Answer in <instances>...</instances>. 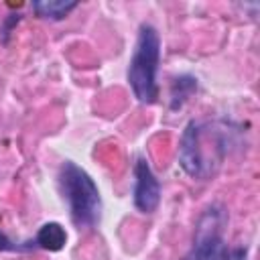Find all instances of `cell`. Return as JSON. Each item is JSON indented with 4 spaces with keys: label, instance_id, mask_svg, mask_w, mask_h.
I'll use <instances>...</instances> for the list:
<instances>
[{
    "label": "cell",
    "instance_id": "obj_1",
    "mask_svg": "<svg viewBox=\"0 0 260 260\" xmlns=\"http://www.w3.org/2000/svg\"><path fill=\"white\" fill-rule=\"evenodd\" d=\"M59 189L69 207V217L77 230H91L102 219V197L95 181L73 160L59 169Z\"/></svg>",
    "mask_w": 260,
    "mask_h": 260
},
{
    "label": "cell",
    "instance_id": "obj_2",
    "mask_svg": "<svg viewBox=\"0 0 260 260\" xmlns=\"http://www.w3.org/2000/svg\"><path fill=\"white\" fill-rule=\"evenodd\" d=\"M225 152V142L217 130L205 122L191 120L181 136L179 165L193 179H207L213 167L219 165Z\"/></svg>",
    "mask_w": 260,
    "mask_h": 260
},
{
    "label": "cell",
    "instance_id": "obj_3",
    "mask_svg": "<svg viewBox=\"0 0 260 260\" xmlns=\"http://www.w3.org/2000/svg\"><path fill=\"white\" fill-rule=\"evenodd\" d=\"M160 61V37L152 24H140L134 53L128 63V83L140 104H154L158 98L156 71Z\"/></svg>",
    "mask_w": 260,
    "mask_h": 260
},
{
    "label": "cell",
    "instance_id": "obj_4",
    "mask_svg": "<svg viewBox=\"0 0 260 260\" xmlns=\"http://www.w3.org/2000/svg\"><path fill=\"white\" fill-rule=\"evenodd\" d=\"M225 211L219 205L207 207L195 228V238L189 252L181 260H244L246 250H230L225 236Z\"/></svg>",
    "mask_w": 260,
    "mask_h": 260
},
{
    "label": "cell",
    "instance_id": "obj_5",
    "mask_svg": "<svg viewBox=\"0 0 260 260\" xmlns=\"http://www.w3.org/2000/svg\"><path fill=\"white\" fill-rule=\"evenodd\" d=\"M134 207L142 213H152L160 203V183L154 177L146 158H138L134 165Z\"/></svg>",
    "mask_w": 260,
    "mask_h": 260
},
{
    "label": "cell",
    "instance_id": "obj_6",
    "mask_svg": "<svg viewBox=\"0 0 260 260\" xmlns=\"http://www.w3.org/2000/svg\"><path fill=\"white\" fill-rule=\"evenodd\" d=\"M35 244L43 250H49V252H59L65 248L67 244V232L61 223L57 221H47L39 228L37 232V238H35Z\"/></svg>",
    "mask_w": 260,
    "mask_h": 260
},
{
    "label": "cell",
    "instance_id": "obj_7",
    "mask_svg": "<svg viewBox=\"0 0 260 260\" xmlns=\"http://www.w3.org/2000/svg\"><path fill=\"white\" fill-rule=\"evenodd\" d=\"M77 6H79V2H75V0H35L32 2L35 14L41 18H47V20H63Z\"/></svg>",
    "mask_w": 260,
    "mask_h": 260
},
{
    "label": "cell",
    "instance_id": "obj_8",
    "mask_svg": "<svg viewBox=\"0 0 260 260\" xmlns=\"http://www.w3.org/2000/svg\"><path fill=\"white\" fill-rule=\"evenodd\" d=\"M197 91V79L193 75H179L171 83V108H181Z\"/></svg>",
    "mask_w": 260,
    "mask_h": 260
},
{
    "label": "cell",
    "instance_id": "obj_9",
    "mask_svg": "<svg viewBox=\"0 0 260 260\" xmlns=\"http://www.w3.org/2000/svg\"><path fill=\"white\" fill-rule=\"evenodd\" d=\"M2 250H20V246H16L14 242H10L8 236L0 232V252H2Z\"/></svg>",
    "mask_w": 260,
    "mask_h": 260
}]
</instances>
